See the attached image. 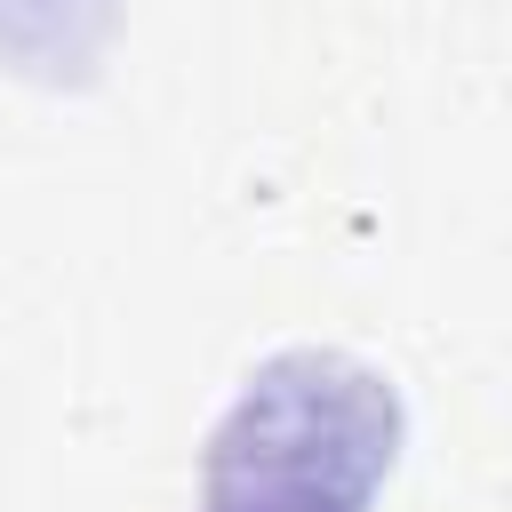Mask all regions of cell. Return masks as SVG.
Masks as SVG:
<instances>
[{
    "mask_svg": "<svg viewBox=\"0 0 512 512\" xmlns=\"http://www.w3.org/2000/svg\"><path fill=\"white\" fill-rule=\"evenodd\" d=\"M400 384L336 344L256 360L200 448V512H368L400 464Z\"/></svg>",
    "mask_w": 512,
    "mask_h": 512,
    "instance_id": "6da1fadb",
    "label": "cell"
},
{
    "mask_svg": "<svg viewBox=\"0 0 512 512\" xmlns=\"http://www.w3.org/2000/svg\"><path fill=\"white\" fill-rule=\"evenodd\" d=\"M120 0H0V64L24 80H88L112 48Z\"/></svg>",
    "mask_w": 512,
    "mask_h": 512,
    "instance_id": "7a4b0ae2",
    "label": "cell"
}]
</instances>
